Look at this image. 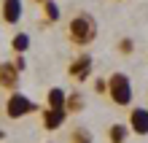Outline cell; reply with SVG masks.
<instances>
[{
	"label": "cell",
	"instance_id": "1",
	"mask_svg": "<svg viewBox=\"0 0 148 143\" xmlns=\"http://www.w3.org/2000/svg\"><path fill=\"white\" fill-rule=\"evenodd\" d=\"M67 32H70V41L73 43L86 46V43H92L94 38H97V22H94L92 14H75L73 19H70Z\"/></svg>",
	"mask_w": 148,
	"mask_h": 143
},
{
	"label": "cell",
	"instance_id": "2",
	"mask_svg": "<svg viewBox=\"0 0 148 143\" xmlns=\"http://www.w3.org/2000/svg\"><path fill=\"white\" fill-rule=\"evenodd\" d=\"M108 95L116 105H129L132 103V81L127 73H113L108 78Z\"/></svg>",
	"mask_w": 148,
	"mask_h": 143
},
{
	"label": "cell",
	"instance_id": "3",
	"mask_svg": "<svg viewBox=\"0 0 148 143\" xmlns=\"http://www.w3.org/2000/svg\"><path fill=\"white\" fill-rule=\"evenodd\" d=\"M32 111H38V105L30 100V97H24L22 92H11V97L5 100V113L8 119H22V116H27Z\"/></svg>",
	"mask_w": 148,
	"mask_h": 143
},
{
	"label": "cell",
	"instance_id": "4",
	"mask_svg": "<svg viewBox=\"0 0 148 143\" xmlns=\"http://www.w3.org/2000/svg\"><path fill=\"white\" fill-rule=\"evenodd\" d=\"M0 86L11 89V92L19 86V68L14 62H0Z\"/></svg>",
	"mask_w": 148,
	"mask_h": 143
},
{
	"label": "cell",
	"instance_id": "5",
	"mask_svg": "<svg viewBox=\"0 0 148 143\" xmlns=\"http://www.w3.org/2000/svg\"><path fill=\"white\" fill-rule=\"evenodd\" d=\"M129 130L135 135H148V108H132V113H129Z\"/></svg>",
	"mask_w": 148,
	"mask_h": 143
},
{
	"label": "cell",
	"instance_id": "6",
	"mask_svg": "<svg viewBox=\"0 0 148 143\" xmlns=\"http://www.w3.org/2000/svg\"><path fill=\"white\" fill-rule=\"evenodd\" d=\"M92 73V57L84 54V57H75L73 65H70V76L75 78V81H84V78H89Z\"/></svg>",
	"mask_w": 148,
	"mask_h": 143
},
{
	"label": "cell",
	"instance_id": "7",
	"mask_svg": "<svg viewBox=\"0 0 148 143\" xmlns=\"http://www.w3.org/2000/svg\"><path fill=\"white\" fill-rule=\"evenodd\" d=\"M24 8H22V0H3V22L5 24H16L22 19Z\"/></svg>",
	"mask_w": 148,
	"mask_h": 143
},
{
	"label": "cell",
	"instance_id": "8",
	"mask_svg": "<svg viewBox=\"0 0 148 143\" xmlns=\"http://www.w3.org/2000/svg\"><path fill=\"white\" fill-rule=\"evenodd\" d=\"M65 119H67V111H57V108H46V111H43V127L51 130V132L62 127Z\"/></svg>",
	"mask_w": 148,
	"mask_h": 143
},
{
	"label": "cell",
	"instance_id": "9",
	"mask_svg": "<svg viewBox=\"0 0 148 143\" xmlns=\"http://www.w3.org/2000/svg\"><path fill=\"white\" fill-rule=\"evenodd\" d=\"M46 100H49V108H57V111H67V95H65V89H49V95H46Z\"/></svg>",
	"mask_w": 148,
	"mask_h": 143
},
{
	"label": "cell",
	"instance_id": "10",
	"mask_svg": "<svg viewBox=\"0 0 148 143\" xmlns=\"http://www.w3.org/2000/svg\"><path fill=\"white\" fill-rule=\"evenodd\" d=\"M84 105H86V97H84L81 92L67 95V113H81V111H84Z\"/></svg>",
	"mask_w": 148,
	"mask_h": 143
},
{
	"label": "cell",
	"instance_id": "11",
	"mask_svg": "<svg viewBox=\"0 0 148 143\" xmlns=\"http://www.w3.org/2000/svg\"><path fill=\"white\" fill-rule=\"evenodd\" d=\"M11 49L16 51V54H24V51L30 49V35H27V32L14 35V38H11Z\"/></svg>",
	"mask_w": 148,
	"mask_h": 143
},
{
	"label": "cell",
	"instance_id": "12",
	"mask_svg": "<svg viewBox=\"0 0 148 143\" xmlns=\"http://www.w3.org/2000/svg\"><path fill=\"white\" fill-rule=\"evenodd\" d=\"M127 135H129L127 124H113V127L108 130V138H110V143H124V140H127Z\"/></svg>",
	"mask_w": 148,
	"mask_h": 143
},
{
	"label": "cell",
	"instance_id": "13",
	"mask_svg": "<svg viewBox=\"0 0 148 143\" xmlns=\"http://www.w3.org/2000/svg\"><path fill=\"white\" fill-rule=\"evenodd\" d=\"M70 143H94V138H92V132L86 127H75L70 132Z\"/></svg>",
	"mask_w": 148,
	"mask_h": 143
},
{
	"label": "cell",
	"instance_id": "14",
	"mask_svg": "<svg viewBox=\"0 0 148 143\" xmlns=\"http://www.w3.org/2000/svg\"><path fill=\"white\" fill-rule=\"evenodd\" d=\"M43 11H46L49 22H59V6L54 3V0H46V3H43Z\"/></svg>",
	"mask_w": 148,
	"mask_h": 143
},
{
	"label": "cell",
	"instance_id": "15",
	"mask_svg": "<svg viewBox=\"0 0 148 143\" xmlns=\"http://www.w3.org/2000/svg\"><path fill=\"white\" fill-rule=\"evenodd\" d=\"M94 92H97V95L108 92V81H105V78H97V81H94Z\"/></svg>",
	"mask_w": 148,
	"mask_h": 143
},
{
	"label": "cell",
	"instance_id": "16",
	"mask_svg": "<svg viewBox=\"0 0 148 143\" xmlns=\"http://www.w3.org/2000/svg\"><path fill=\"white\" fill-rule=\"evenodd\" d=\"M132 49H135V46H132V41H129V38H124V41L119 43V51H124V54H129Z\"/></svg>",
	"mask_w": 148,
	"mask_h": 143
},
{
	"label": "cell",
	"instance_id": "17",
	"mask_svg": "<svg viewBox=\"0 0 148 143\" xmlns=\"http://www.w3.org/2000/svg\"><path fill=\"white\" fill-rule=\"evenodd\" d=\"M14 65H16V68H19V73H22V70H24V68H27V62H24V57L19 54V57H16V59H14Z\"/></svg>",
	"mask_w": 148,
	"mask_h": 143
},
{
	"label": "cell",
	"instance_id": "18",
	"mask_svg": "<svg viewBox=\"0 0 148 143\" xmlns=\"http://www.w3.org/2000/svg\"><path fill=\"white\" fill-rule=\"evenodd\" d=\"M35 3H40V6H43V3H46V0H35Z\"/></svg>",
	"mask_w": 148,
	"mask_h": 143
},
{
	"label": "cell",
	"instance_id": "19",
	"mask_svg": "<svg viewBox=\"0 0 148 143\" xmlns=\"http://www.w3.org/2000/svg\"><path fill=\"white\" fill-rule=\"evenodd\" d=\"M3 138H5V135H3V132H0V140H3Z\"/></svg>",
	"mask_w": 148,
	"mask_h": 143
}]
</instances>
